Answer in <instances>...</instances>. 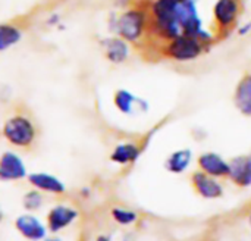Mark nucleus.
<instances>
[{"label": "nucleus", "mask_w": 251, "mask_h": 241, "mask_svg": "<svg viewBox=\"0 0 251 241\" xmlns=\"http://www.w3.org/2000/svg\"><path fill=\"white\" fill-rule=\"evenodd\" d=\"M150 3L134 1L119 13H110L107 24L112 34L122 37L137 49L144 43L150 29Z\"/></svg>", "instance_id": "1"}, {"label": "nucleus", "mask_w": 251, "mask_h": 241, "mask_svg": "<svg viewBox=\"0 0 251 241\" xmlns=\"http://www.w3.org/2000/svg\"><path fill=\"white\" fill-rule=\"evenodd\" d=\"M1 138L16 150H29L38 140V127L25 112H13L0 127Z\"/></svg>", "instance_id": "2"}, {"label": "nucleus", "mask_w": 251, "mask_h": 241, "mask_svg": "<svg viewBox=\"0 0 251 241\" xmlns=\"http://www.w3.org/2000/svg\"><path fill=\"white\" fill-rule=\"evenodd\" d=\"M213 41L215 38H210V37L179 34L160 46L159 59H169L175 62L194 60L200 57Z\"/></svg>", "instance_id": "3"}, {"label": "nucleus", "mask_w": 251, "mask_h": 241, "mask_svg": "<svg viewBox=\"0 0 251 241\" xmlns=\"http://www.w3.org/2000/svg\"><path fill=\"white\" fill-rule=\"evenodd\" d=\"M243 13V0H216L213 6L215 41L225 40L237 28Z\"/></svg>", "instance_id": "4"}, {"label": "nucleus", "mask_w": 251, "mask_h": 241, "mask_svg": "<svg viewBox=\"0 0 251 241\" xmlns=\"http://www.w3.org/2000/svg\"><path fill=\"white\" fill-rule=\"evenodd\" d=\"M26 177L28 169L24 158L15 150H4L0 155V181L15 183Z\"/></svg>", "instance_id": "5"}, {"label": "nucleus", "mask_w": 251, "mask_h": 241, "mask_svg": "<svg viewBox=\"0 0 251 241\" xmlns=\"http://www.w3.org/2000/svg\"><path fill=\"white\" fill-rule=\"evenodd\" d=\"M104 59L113 65H122L129 59L131 44L119 35H109L99 41Z\"/></svg>", "instance_id": "6"}, {"label": "nucleus", "mask_w": 251, "mask_h": 241, "mask_svg": "<svg viewBox=\"0 0 251 241\" xmlns=\"http://www.w3.org/2000/svg\"><path fill=\"white\" fill-rule=\"evenodd\" d=\"M29 186L32 188L40 190L44 194H54V196H60L66 193V186L65 183L57 178L56 175L50 174V172H31L26 177Z\"/></svg>", "instance_id": "7"}, {"label": "nucleus", "mask_w": 251, "mask_h": 241, "mask_svg": "<svg viewBox=\"0 0 251 241\" xmlns=\"http://www.w3.org/2000/svg\"><path fill=\"white\" fill-rule=\"evenodd\" d=\"M15 228L24 239L29 241H43L49 231L47 227L31 214L19 215L15 219Z\"/></svg>", "instance_id": "8"}, {"label": "nucleus", "mask_w": 251, "mask_h": 241, "mask_svg": "<svg viewBox=\"0 0 251 241\" xmlns=\"http://www.w3.org/2000/svg\"><path fill=\"white\" fill-rule=\"evenodd\" d=\"M78 218V211L68 205H57L53 206L47 214V230L50 233H60L62 230L68 228L74 224Z\"/></svg>", "instance_id": "9"}, {"label": "nucleus", "mask_w": 251, "mask_h": 241, "mask_svg": "<svg viewBox=\"0 0 251 241\" xmlns=\"http://www.w3.org/2000/svg\"><path fill=\"white\" fill-rule=\"evenodd\" d=\"M113 106L124 115H132L135 110H147V102L137 97L126 88H118L113 93Z\"/></svg>", "instance_id": "10"}, {"label": "nucleus", "mask_w": 251, "mask_h": 241, "mask_svg": "<svg viewBox=\"0 0 251 241\" xmlns=\"http://www.w3.org/2000/svg\"><path fill=\"white\" fill-rule=\"evenodd\" d=\"M199 166L200 171L206 172L210 177L215 178H224V177H229V163L219 155L216 153H203L199 158Z\"/></svg>", "instance_id": "11"}, {"label": "nucleus", "mask_w": 251, "mask_h": 241, "mask_svg": "<svg viewBox=\"0 0 251 241\" xmlns=\"http://www.w3.org/2000/svg\"><path fill=\"white\" fill-rule=\"evenodd\" d=\"M193 184L196 191L204 199H219L224 194L222 186L216 181L215 177L207 175L203 171H197L193 175Z\"/></svg>", "instance_id": "12"}, {"label": "nucleus", "mask_w": 251, "mask_h": 241, "mask_svg": "<svg viewBox=\"0 0 251 241\" xmlns=\"http://www.w3.org/2000/svg\"><path fill=\"white\" fill-rule=\"evenodd\" d=\"M24 28L15 21L0 22V53L16 47L24 40Z\"/></svg>", "instance_id": "13"}, {"label": "nucleus", "mask_w": 251, "mask_h": 241, "mask_svg": "<svg viewBox=\"0 0 251 241\" xmlns=\"http://www.w3.org/2000/svg\"><path fill=\"white\" fill-rule=\"evenodd\" d=\"M143 152V147L134 141H124L115 146L110 153V161L116 165H131L135 163Z\"/></svg>", "instance_id": "14"}, {"label": "nucleus", "mask_w": 251, "mask_h": 241, "mask_svg": "<svg viewBox=\"0 0 251 241\" xmlns=\"http://www.w3.org/2000/svg\"><path fill=\"white\" fill-rule=\"evenodd\" d=\"M234 103L240 113L251 116V72H246L234 91Z\"/></svg>", "instance_id": "15"}, {"label": "nucleus", "mask_w": 251, "mask_h": 241, "mask_svg": "<svg viewBox=\"0 0 251 241\" xmlns=\"http://www.w3.org/2000/svg\"><path fill=\"white\" fill-rule=\"evenodd\" d=\"M229 178L240 187L251 186V156H238L229 162Z\"/></svg>", "instance_id": "16"}, {"label": "nucleus", "mask_w": 251, "mask_h": 241, "mask_svg": "<svg viewBox=\"0 0 251 241\" xmlns=\"http://www.w3.org/2000/svg\"><path fill=\"white\" fill-rule=\"evenodd\" d=\"M193 159V152L190 149H181L174 152L168 161H166V168L172 174H182L188 166Z\"/></svg>", "instance_id": "17"}, {"label": "nucleus", "mask_w": 251, "mask_h": 241, "mask_svg": "<svg viewBox=\"0 0 251 241\" xmlns=\"http://www.w3.org/2000/svg\"><path fill=\"white\" fill-rule=\"evenodd\" d=\"M44 205V193H41L37 188L28 190L24 196H22V206L24 209H26L28 212H35L38 211L41 206Z\"/></svg>", "instance_id": "18"}, {"label": "nucleus", "mask_w": 251, "mask_h": 241, "mask_svg": "<svg viewBox=\"0 0 251 241\" xmlns=\"http://www.w3.org/2000/svg\"><path fill=\"white\" fill-rule=\"evenodd\" d=\"M112 218L119 224V225H131L137 221V214L129 211V209H124V208H113L112 209Z\"/></svg>", "instance_id": "19"}, {"label": "nucleus", "mask_w": 251, "mask_h": 241, "mask_svg": "<svg viewBox=\"0 0 251 241\" xmlns=\"http://www.w3.org/2000/svg\"><path fill=\"white\" fill-rule=\"evenodd\" d=\"M46 25L49 28H62V25H63V16H62V13H57V12L50 13L46 18Z\"/></svg>", "instance_id": "20"}, {"label": "nucleus", "mask_w": 251, "mask_h": 241, "mask_svg": "<svg viewBox=\"0 0 251 241\" xmlns=\"http://www.w3.org/2000/svg\"><path fill=\"white\" fill-rule=\"evenodd\" d=\"M250 31H251V22H249V24H246V25H243V27H240V28H238V34H240V35H247Z\"/></svg>", "instance_id": "21"}, {"label": "nucleus", "mask_w": 251, "mask_h": 241, "mask_svg": "<svg viewBox=\"0 0 251 241\" xmlns=\"http://www.w3.org/2000/svg\"><path fill=\"white\" fill-rule=\"evenodd\" d=\"M94 241H110V239H109V237H106V236H99V237H97Z\"/></svg>", "instance_id": "22"}, {"label": "nucleus", "mask_w": 251, "mask_h": 241, "mask_svg": "<svg viewBox=\"0 0 251 241\" xmlns=\"http://www.w3.org/2000/svg\"><path fill=\"white\" fill-rule=\"evenodd\" d=\"M134 1H143V3H151L153 0H134Z\"/></svg>", "instance_id": "23"}, {"label": "nucleus", "mask_w": 251, "mask_h": 241, "mask_svg": "<svg viewBox=\"0 0 251 241\" xmlns=\"http://www.w3.org/2000/svg\"><path fill=\"white\" fill-rule=\"evenodd\" d=\"M43 241H60L59 239H44Z\"/></svg>", "instance_id": "24"}, {"label": "nucleus", "mask_w": 251, "mask_h": 241, "mask_svg": "<svg viewBox=\"0 0 251 241\" xmlns=\"http://www.w3.org/2000/svg\"><path fill=\"white\" fill-rule=\"evenodd\" d=\"M3 221V211H1V208H0V222Z\"/></svg>", "instance_id": "25"}, {"label": "nucleus", "mask_w": 251, "mask_h": 241, "mask_svg": "<svg viewBox=\"0 0 251 241\" xmlns=\"http://www.w3.org/2000/svg\"><path fill=\"white\" fill-rule=\"evenodd\" d=\"M250 221H251V216H250Z\"/></svg>", "instance_id": "26"}]
</instances>
